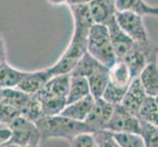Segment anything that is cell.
<instances>
[{
	"mask_svg": "<svg viewBox=\"0 0 158 147\" xmlns=\"http://www.w3.org/2000/svg\"><path fill=\"white\" fill-rule=\"evenodd\" d=\"M70 10L74 21V31L66 50L58 61L48 68L52 76L70 74L79 59L86 52L89 31L94 21L86 4L71 5Z\"/></svg>",
	"mask_w": 158,
	"mask_h": 147,
	"instance_id": "obj_1",
	"label": "cell"
},
{
	"mask_svg": "<svg viewBox=\"0 0 158 147\" xmlns=\"http://www.w3.org/2000/svg\"><path fill=\"white\" fill-rule=\"evenodd\" d=\"M40 130L41 143L50 139H64L70 142L81 133H92L85 122H79L62 115L43 116L35 122Z\"/></svg>",
	"mask_w": 158,
	"mask_h": 147,
	"instance_id": "obj_2",
	"label": "cell"
},
{
	"mask_svg": "<svg viewBox=\"0 0 158 147\" xmlns=\"http://www.w3.org/2000/svg\"><path fill=\"white\" fill-rule=\"evenodd\" d=\"M86 51L96 61L110 69L117 62V57L111 45L107 26L94 24L89 31Z\"/></svg>",
	"mask_w": 158,
	"mask_h": 147,
	"instance_id": "obj_3",
	"label": "cell"
},
{
	"mask_svg": "<svg viewBox=\"0 0 158 147\" xmlns=\"http://www.w3.org/2000/svg\"><path fill=\"white\" fill-rule=\"evenodd\" d=\"M122 60L128 65L132 77H139L146 65L158 61V45L150 39L144 41H135Z\"/></svg>",
	"mask_w": 158,
	"mask_h": 147,
	"instance_id": "obj_4",
	"label": "cell"
},
{
	"mask_svg": "<svg viewBox=\"0 0 158 147\" xmlns=\"http://www.w3.org/2000/svg\"><path fill=\"white\" fill-rule=\"evenodd\" d=\"M10 127L12 134L2 147H37L41 144L40 133L35 123L20 115L10 124Z\"/></svg>",
	"mask_w": 158,
	"mask_h": 147,
	"instance_id": "obj_5",
	"label": "cell"
},
{
	"mask_svg": "<svg viewBox=\"0 0 158 147\" xmlns=\"http://www.w3.org/2000/svg\"><path fill=\"white\" fill-rule=\"evenodd\" d=\"M115 19L122 31L134 41H144L149 39L143 16L131 11H117Z\"/></svg>",
	"mask_w": 158,
	"mask_h": 147,
	"instance_id": "obj_6",
	"label": "cell"
},
{
	"mask_svg": "<svg viewBox=\"0 0 158 147\" xmlns=\"http://www.w3.org/2000/svg\"><path fill=\"white\" fill-rule=\"evenodd\" d=\"M106 129L113 133H135L140 134L139 118L128 112L121 104L114 105V110Z\"/></svg>",
	"mask_w": 158,
	"mask_h": 147,
	"instance_id": "obj_7",
	"label": "cell"
},
{
	"mask_svg": "<svg viewBox=\"0 0 158 147\" xmlns=\"http://www.w3.org/2000/svg\"><path fill=\"white\" fill-rule=\"evenodd\" d=\"M114 110V105L107 102L102 97L95 98L88 117L85 123L89 127L91 132L106 129V126L110 120V117Z\"/></svg>",
	"mask_w": 158,
	"mask_h": 147,
	"instance_id": "obj_8",
	"label": "cell"
},
{
	"mask_svg": "<svg viewBox=\"0 0 158 147\" xmlns=\"http://www.w3.org/2000/svg\"><path fill=\"white\" fill-rule=\"evenodd\" d=\"M148 96L143 89V86L140 83L139 77L133 78L127 88L121 104L128 112L132 113L133 115L137 116L139 111V108L143 104L145 97Z\"/></svg>",
	"mask_w": 158,
	"mask_h": 147,
	"instance_id": "obj_9",
	"label": "cell"
},
{
	"mask_svg": "<svg viewBox=\"0 0 158 147\" xmlns=\"http://www.w3.org/2000/svg\"><path fill=\"white\" fill-rule=\"evenodd\" d=\"M110 36L111 45L118 60H122L134 44V40L122 31L114 18L106 25Z\"/></svg>",
	"mask_w": 158,
	"mask_h": 147,
	"instance_id": "obj_10",
	"label": "cell"
},
{
	"mask_svg": "<svg viewBox=\"0 0 158 147\" xmlns=\"http://www.w3.org/2000/svg\"><path fill=\"white\" fill-rule=\"evenodd\" d=\"M51 77L52 75L48 68L34 72H26V75L17 85V88L29 94H35L44 88Z\"/></svg>",
	"mask_w": 158,
	"mask_h": 147,
	"instance_id": "obj_11",
	"label": "cell"
},
{
	"mask_svg": "<svg viewBox=\"0 0 158 147\" xmlns=\"http://www.w3.org/2000/svg\"><path fill=\"white\" fill-rule=\"evenodd\" d=\"M94 24L107 25L117 12L115 0H90L88 3Z\"/></svg>",
	"mask_w": 158,
	"mask_h": 147,
	"instance_id": "obj_12",
	"label": "cell"
},
{
	"mask_svg": "<svg viewBox=\"0 0 158 147\" xmlns=\"http://www.w3.org/2000/svg\"><path fill=\"white\" fill-rule=\"evenodd\" d=\"M95 98L91 94L85 96L84 98L67 104L60 113V115L79 122H85L88 117L90 109L94 103Z\"/></svg>",
	"mask_w": 158,
	"mask_h": 147,
	"instance_id": "obj_13",
	"label": "cell"
},
{
	"mask_svg": "<svg viewBox=\"0 0 158 147\" xmlns=\"http://www.w3.org/2000/svg\"><path fill=\"white\" fill-rule=\"evenodd\" d=\"M90 94L94 98H100L109 83V68L99 63L86 77Z\"/></svg>",
	"mask_w": 158,
	"mask_h": 147,
	"instance_id": "obj_14",
	"label": "cell"
},
{
	"mask_svg": "<svg viewBox=\"0 0 158 147\" xmlns=\"http://www.w3.org/2000/svg\"><path fill=\"white\" fill-rule=\"evenodd\" d=\"M35 95L40 103L42 117L59 115L64 107L67 105V99L65 97L47 94L42 90H40Z\"/></svg>",
	"mask_w": 158,
	"mask_h": 147,
	"instance_id": "obj_15",
	"label": "cell"
},
{
	"mask_svg": "<svg viewBox=\"0 0 158 147\" xmlns=\"http://www.w3.org/2000/svg\"><path fill=\"white\" fill-rule=\"evenodd\" d=\"M139 78L146 95L156 97L158 95V61L146 65Z\"/></svg>",
	"mask_w": 158,
	"mask_h": 147,
	"instance_id": "obj_16",
	"label": "cell"
},
{
	"mask_svg": "<svg viewBox=\"0 0 158 147\" xmlns=\"http://www.w3.org/2000/svg\"><path fill=\"white\" fill-rule=\"evenodd\" d=\"M117 11H131L138 15L158 17V6H151L144 0H115Z\"/></svg>",
	"mask_w": 158,
	"mask_h": 147,
	"instance_id": "obj_17",
	"label": "cell"
},
{
	"mask_svg": "<svg viewBox=\"0 0 158 147\" xmlns=\"http://www.w3.org/2000/svg\"><path fill=\"white\" fill-rule=\"evenodd\" d=\"M70 79H71L70 74H61V75L52 76L41 90L47 94L65 97L67 99V94L70 86Z\"/></svg>",
	"mask_w": 158,
	"mask_h": 147,
	"instance_id": "obj_18",
	"label": "cell"
},
{
	"mask_svg": "<svg viewBox=\"0 0 158 147\" xmlns=\"http://www.w3.org/2000/svg\"><path fill=\"white\" fill-rule=\"evenodd\" d=\"M26 72L12 67L7 62L0 63V88H17Z\"/></svg>",
	"mask_w": 158,
	"mask_h": 147,
	"instance_id": "obj_19",
	"label": "cell"
},
{
	"mask_svg": "<svg viewBox=\"0 0 158 147\" xmlns=\"http://www.w3.org/2000/svg\"><path fill=\"white\" fill-rule=\"evenodd\" d=\"M133 80L128 65L123 60L117 62L109 69V81L120 88H128L131 80Z\"/></svg>",
	"mask_w": 158,
	"mask_h": 147,
	"instance_id": "obj_20",
	"label": "cell"
},
{
	"mask_svg": "<svg viewBox=\"0 0 158 147\" xmlns=\"http://www.w3.org/2000/svg\"><path fill=\"white\" fill-rule=\"evenodd\" d=\"M89 94H90V91L86 78L71 76L70 86L67 94V104L84 98Z\"/></svg>",
	"mask_w": 158,
	"mask_h": 147,
	"instance_id": "obj_21",
	"label": "cell"
},
{
	"mask_svg": "<svg viewBox=\"0 0 158 147\" xmlns=\"http://www.w3.org/2000/svg\"><path fill=\"white\" fill-rule=\"evenodd\" d=\"M31 95L32 94L27 93V92L21 90L18 88H2V94L0 101L17 108L20 111L27 104V102L30 100Z\"/></svg>",
	"mask_w": 158,
	"mask_h": 147,
	"instance_id": "obj_22",
	"label": "cell"
},
{
	"mask_svg": "<svg viewBox=\"0 0 158 147\" xmlns=\"http://www.w3.org/2000/svg\"><path fill=\"white\" fill-rule=\"evenodd\" d=\"M137 117L139 120L158 126V105L155 97L146 96L141 104Z\"/></svg>",
	"mask_w": 158,
	"mask_h": 147,
	"instance_id": "obj_23",
	"label": "cell"
},
{
	"mask_svg": "<svg viewBox=\"0 0 158 147\" xmlns=\"http://www.w3.org/2000/svg\"><path fill=\"white\" fill-rule=\"evenodd\" d=\"M99 64L98 61L92 57L90 54L86 51L83 56H81L79 61L76 64V66L70 73L71 76H76V77H84L86 78L90 73L94 71L97 65Z\"/></svg>",
	"mask_w": 158,
	"mask_h": 147,
	"instance_id": "obj_24",
	"label": "cell"
},
{
	"mask_svg": "<svg viewBox=\"0 0 158 147\" xmlns=\"http://www.w3.org/2000/svg\"><path fill=\"white\" fill-rule=\"evenodd\" d=\"M20 115L34 123L42 117L40 103L35 94L31 95L27 104L20 110Z\"/></svg>",
	"mask_w": 158,
	"mask_h": 147,
	"instance_id": "obj_25",
	"label": "cell"
},
{
	"mask_svg": "<svg viewBox=\"0 0 158 147\" xmlns=\"http://www.w3.org/2000/svg\"><path fill=\"white\" fill-rule=\"evenodd\" d=\"M140 135L145 147H158V126L139 120Z\"/></svg>",
	"mask_w": 158,
	"mask_h": 147,
	"instance_id": "obj_26",
	"label": "cell"
},
{
	"mask_svg": "<svg viewBox=\"0 0 158 147\" xmlns=\"http://www.w3.org/2000/svg\"><path fill=\"white\" fill-rule=\"evenodd\" d=\"M119 147H143L144 142L139 133H114Z\"/></svg>",
	"mask_w": 158,
	"mask_h": 147,
	"instance_id": "obj_27",
	"label": "cell"
},
{
	"mask_svg": "<svg viewBox=\"0 0 158 147\" xmlns=\"http://www.w3.org/2000/svg\"><path fill=\"white\" fill-rule=\"evenodd\" d=\"M95 147H119L114 137V133L107 129H102L92 133Z\"/></svg>",
	"mask_w": 158,
	"mask_h": 147,
	"instance_id": "obj_28",
	"label": "cell"
},
{
	"mask_svg": "<svg viewBox=\"0 0 158 147\" xmlns=\"http://www.w3.org/2000/svg\"><path fill=\"white\" fill-rule=\"evenodd\" d=\"M127 88H120V86H117L109 81L101 97L107 102L111 103L112 105L120 104L125 93H126Z\"/></svg>",
	"mask_w": 158,
	"mask_h": 147,
	"instance_id": "obj_29",
	"label": "cell"
},
{
	"mask_svg": "<svg viewBox=\"0 0 158 147\" xmlns=\"http://www.w3.org/2000/svg\"><path fill=\"white\" fill-rule=\"evenodd\" d=\"M19 116H20V111L17 108L11 106L7 104V103L0 101V122L10 125Z\"/></svg>",
	"mask_w": 158,
	"mask_h": 147,
	"instance_id": "obj_30",
	"label": "cell"
},
{
	"mask_svg": "<svg viewBox=\"0 0 158 147\" xmlns=\"http://www.w3.org/2000/svg\"><path fill=\"white\" fill-rule=\"evenodd\" d=\"M72 147H95L92 133H81L69 142Z\"/></svg>",
	"mask_w": 158,
	"mask_h": 147,
	"instance_id": "obj_31",
	"label": "cell"
},
{
	"mask_svg": "<svg viewBox=\"0 0 158 147\" xmlns=\"http://www.w3.org/2000/svg\"><path fill=\"white\" fill-rule=\"evenodd\" d=\"M12 129L9 124L0 122V146H3L10 139Z\"/></svg>",
	"mask_w": 158,
	"mask_h": 147,
	"instance_id": "obj_32",
	"label": "cell"
},
{
	"mask_svg": "<svg viewBox=\"0 0 158 147\" xmlns=\"http://www.w3.org/2000/svg\"><path fill=\"white\" fill-rule=\"evenodd\" d=\"M7 61V49L3 36L0 35V63Z\"/></svg>",
	"mask_w": 158,
	"mask_h": 147,
	"instance_id": "obj_33",
	"label": "cell"
},
{
	"mask_svg": "<svg viewBox=\"0 0 158 147\" xmlns=\"http://www.w3.org/2000/svg\"><path fill=\"white\" fill-rule=\"evenodd\" d=\"M90 0H66V4L71 6V5H77V4H86Z\"/></svg>",
	"mask_w": 158,
	"mask_h": 147,
	"instance_id": "obj_34",
	"label": "cell"
},
{
	"mask_svg": "<svg viewBox=\"0 0 158 147\" xmlns=\"http://www.w3.org/2000/svg\"><path fill=\"white\" fill-rule=\"evenodd\" d=\"M48 2L51 3L52 5H61L66 4V0H48Z\"/></svg>",
	"mask_w": 158,
	"mask_h": 147,
	"instance_id": "obj_35",
	"label": "cell"
},
{
	"mask_svg": "<svg viewBox=\"0 0 158 147\" xmlns=\"http://www.w3.org/2000/svg\"><path fill=\"white\" fill-rule=\"evenodd\" d=\"M155 100H156V102H157V105H158V95L155 97Z\"/></svg>",
	"mask_w": 158,
	"mask_h": 147,
	"instance_id": "obj_36",
	"label": "cell"
},
{
	"mask_svg": "<svg viewBox=\"0 0 158 147\" xmlns=\"http://www.w3.org/2000/svg\"><path fill=\"white\" fill-rule=\"evenodd\" d=\"M1 94H2V88H0V98H1Z\"/></svg>",
	"mask_w": 158,
	"mask_h": 147,
	"instance_id": "obj_37",
	"label": "cell"
}]
</instances>
